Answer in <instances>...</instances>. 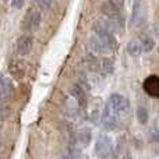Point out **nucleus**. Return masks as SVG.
I'll list each match as a JSON object with an SVG mask.
<instances>
[{"instance_id":"f257e3e1","label":"nucleus","mask_w":159,"mask_h":159,"mask_svg":"<svg viewBox=\"0 0 159 159\" xmlns=\"http://www.w3.org/2000/svg\"><path fill=\"white\" fill-rule=\"evenodd\" d=\"M102 13H103L105 16L107 17V20L115 25L116 31L123 28L124 18H123V14H121V10H119L117 7H115L110 2H106L102 4Z\"/></svg>"},{"instance_id":"f03ea898","label":"nucleus","mask_w":159,"mask_h":159,"mask_svg":"<svg viewBox=\"0 0 159 159\" xmlns=\"http://www.w3.org/2000/svg\"><path fill=\"white\" fill-rule=\"evenodd\" d=\"M119 115L112 109L109 102H106L103 107V112H102V117H101V123H102V127L107 131H112L117 127L119 124V120H117Z\"/></svg>"},{"instance_id":"7ed1b4c3","label":"nucleus","mask_w":159,"mask_h":159,"mask_svg":"<svg viewBox=\"0 0 159 159\" xmlns=\"http://www.w3.org/2000/svg\"><path fill=\"white\" fill-rule=\"evenodd\" d=\"M42 21V16H41V11L38 8L32 7L27 11L25 14L24 20H22V30L24 31H36L41 25Z\"/></svg>"},{"instance_id":"20e7f679","label":"nucleus","mask_w":159,"mask_h":159,"mask_svg":"<svg viewBox=\"0 0 159 159\" xmlns=\"http://www.w3.org/2000/svg\"><path fill=\"white\" fill-rule=\"evenodd\" d=\"M112 106V109L117 113L119 116L127 115L130 112V102L127 101V98H124L120 93H112L109 96V101H107Z\"/></svg>"},{"instance_id":"39448f33","label":"nucleus","mask_w":159,"mask_h":159,"mask_svg":"<svg viewBox=\"0 0 159 159\" xmlns=\"http://www.w3.org/2000/svg\"><path fill=\"white\" fill-rule=\"evenodd\" d=\"M112 149H113V143L110 140V137H107L106 134L99 135L95 144V154L101 158H105L109 154H112Z\"/></svg>"},{"instance_id":"423d86ee","label":"nucleus","mask_w":159,"mask_h":159,"mask_svg":"<svg viewBox=\"0 0 159 159\" xmlns=\"http://www.w3.org/2000/svg\"><path fill=\"white\" fill-rule=\"evenodd\" d=\"M143 87H144V91H145L149 96L159 98V77L158 75L152 74V75H149L148 78H145Z\"/></svg>"},{"instance_id":"0eeeda50","label":"nucleus","mask_w":159,"mask_h":159,"mask_svg":"<svg viewBox=\"0 0 159 159\" xmlns=\"http://www.w3.org/2000/svg\"><path fill=\"white\" fill-rule=\"evenodd\" d=\"M32 46H34V38L31 35H22L17 41V52L21 56L28 55L32 50Z\"/></svg>"},{"instance_id":"6e6552de","label":"nucleus","mask_w":159,"mask_h":159,"mask_svg":"<svg viewBox=\"0 0 159 159\" xmlns=\"http://www.w3.org/2000/svg\"><path fill=\"white\" fill-rule=\"evenodd\" d=\"M143 16H144V7H143V2L141 0H134V4H133V13H131V20H130V24L133 27L138 25L143 21Z\"/></svg>"},{"instance_id":"1a4fd4ad","label":"nucleus","mask_w":159,"mask_h":159,"mask_svg":"<svg viewBox=\"0 0 159 159\" xmlns=\"http://www.w3.org/2000/svg\"><path fill=\"white\" fill-rule=\"evenodd\" d=\"M8 73H10V75H13V78L22 80L25 75V67L21 61L13 60V61H10V64H8Z\"/></svg>"},{"instance_id":"9d476101","label":"nucleus","mask_w":159,"mask_h":159,"mask_svg":"<svg viewBox=\"0 0 159 159\" xmlns=\"http://www.w3.org/2000/svg\"><path fill=\"white\" fill-rule=\"evenodd\" d=\"M89 48H91V50H92L93 53H107V52H110V50L107 49L106 45L103 43V41H102V39L99 38L96 34L93 36H91Z\"/></svg>"},{"instance_id":"9b49d317","label":"nucleus","mask_w":159,"mask_h":159,"mask_svg":"<svg viewBox=\"0 0 159 159\" xmlns=\"http://www.w3.org/2000/svg\"><path fill=\"white\" fill-rule=\"evenodd\" d=\"M70 95H71L73 98L78 102L80 106H85V103H87V98H85L84 89H82L80 85H74V87H71V89H70Z\"/></svg>"},{"instance_id":"f8f14e48","label":"nucleus","mask_w":159,"mask_h":159,"mask_svg":"<svg viewBox=\"0 0 159 159\" xmlns=\"http://www.w3.org/2000/svg\"><path fill=\"white\" fill-rule=\"evenodd\" d=\"M92 140V131L89 129H82L78 131L77 134V141L81 144L82 147H88Z\"/></svg>"},{"instance_id":"ddd939ff","label":"nucleus","mask_w":159,"mask_h":159,"mask_svg":"<svg viewBox=\"0 0 159 159\" xmlns=\"http://www.w3.org/2000/svg\"><path fill=\"white\" fill-rule=\"evenodd\" d=\"M126 49H127V53H129L130 56H134V57L140 56L141 52H144L143 46H141V42H138V41H130L129 43H127Z\"/></svg>"},{"instance_id":"4468645a","label":"nucleus","mask_w":159,"mask_h":159,"mask_svg":"<svg viewBox=\"0 0 159 159\" xmlns=\"http://www.w3.org/2000/svg\"><path fill=\"white\" fill-rule=\"evenodd\" d=\"M115 70V64H113V60L112 59H103L101 61V71L105 75H110Z\"/></svg>"},{"instance_id":"2eb2a0df","label":"nucleus","mask_w":159,"mask_h":159,"mask_svg":"<svg viewBox=\"0 0 159 159\" xmlns=\"http://www.w3.org/2000/svg\"><path fill=\"white\" fill-rule=\"evenodd\" d=\"M141 46H143L144 52H151L155 48L154 38H151V36H148V35H144L143 38H141Z\"/></svg>"},{"instance_id":"dca6fc26","label":"nucleus","mask_w":159,"mask_h":159,"mask_svg":"<svg viewBox=\"0 0 159 159\" xmlns=\"http://www.w3.org/2000/svg\"><path fill=\"white\" fill-rule=\"evenodd\" d=\"M135 116H137V120L140 124H147L149 120V115H148V110L145 109V107L140 106L137 109V112H135Z\"/></svg>"},{"instance_id":"f3484780","label":"nucleus","mask_w":159,"mask_h":159,"mask_svg":"<svg viewBox=\"0 0 159 159\" xmlns=\"http://www.w3.org/2000/svg\"><path fill=\"white\" fill-rule=\"evenodd\" d=\"M149 140L152 143H159V127H154L149 131Z\"/></svg>"},{"instance_id":"a211bd4d","label":"nucleus","mask_w":159,"mask_h":159,"mask_svg":"<svg viewBox=\"0 0 159 159\" xmlns=\"http://www.w3.org/2000/svg\"><path fill=\"white\" fill-rule=\"evenodd\" d=\"M35 3L38 4L39 8H42V10H48V8L50 7V4H52V0H35Z\"/></svg>"},{"instance_id":"6ab92c4d","label":"nucleus","mask_w":159,"mask_h":159,"mask_svg":"<svg viewBox=\"0 0 159 159\" xmlns=\"http://www.w3.org/2000/svg\"><path fill=\"white\" fill-rule=\"evenodd\" d=\"M101 117H102V115H101V112H99L98 109L92 110V115H91V120H92L93 123H96L98 120H101Z\"/></svg>"},{"instance_id":"aec40b11","label":"nucleus","mask_w":159,"mask_h":159,"mask_svg":"<svg viewBox=\"0 0 159 159\" xmlns=\"http://www.w3.org/2000/svg\"><path fill=\"white\" fill-rule=\"evenodd\" d=\"M110 3H112L115 7H117L119 10H123V7H124V0H109Z\"/></svg>"},{"instance_id":"412c9836","label":"nucleus","mask_w":159,"mask_h":159,"mask_svg":"<svg viewBox=\"0 0 159 159\" xmlns=\"http://www.w3.org/2000/svg\"><path fill=\"white\" fill-rule=\"evenodd\" d=\"M4 119H6V107H0V130H2V127H3Z\"/></svg>"},{"instance_id":"4be33fe9","label":"nucleus","mask_w":159,"mask_h":159,"mask_svg":"<svg viewBox=\"0 0 159 159\" xmlns=\"http://www.w3.org/2000/svg\"><path fill=\"white\" fill-rule=\"evenodd\" d=\"M25 0H13V7L14 8H22Z\"/></svg>"},{"instance_id":"5701e85b","label":"nucleus","mask_w":159,"mask_h":159,"mask_svg":"<svg viewBox=\"0 0 159 159\" xmlns=\"http://www.w3.org/2000/svg\"><path fill=\"white\" fill-rule=\"evenodd\" d=\"M77 159H89V158H88V155H85V154H80L77 157Z\"/></svg>"},{"instance_id":"b1692460","label":"nucleus","mask_w":159,"mask_h":159,"mask_svg":"<svg viewBox=\"0 0 159 159\" xmlns=\"http://www.w3.org/2000/svg\"><path fill=\"white\" fill-rule=\"evenodd\" d=\"M121 159H133V157L129 154V152H126V154L123 155V158H121Z\"/></svg>"},{"instance_id":"393cba45","label":"nucleus","mask_w":159,"mask_h":159,"mask_svg":"<svg viewBox=\"0 0 159 159\" xmlns=\"http://www.w3.org/2000/svg\"><path fill=\"white\" fill-rule=\"evenodd\" d=\"M3 81H4V78H3V75H2V74H0V84H2V82H3Z\"/></svg>"}]
</instances>
